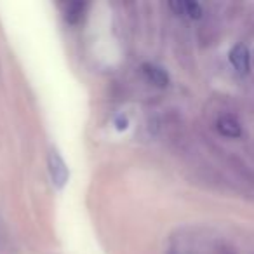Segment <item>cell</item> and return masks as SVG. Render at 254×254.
I'll return each instance as SVG.
<instances>
[{"mask_svg":"<svg viewBox=\"0 0 254 254\" xmlns=\"http://www.w3.org/2000/svg\"><path fill=\"white\" fill-rule=\"evenodd\" d=\"M216 129L221 136L230 139H239L242 136V124L239 122L235 115L232 113H223L218 120H216Z\"/></svg>","mask_w":254,"mask_h":254,"instance_id":"6da1fadb","label":"cell"},{"mask_svg":"<svg viewBox=\"0 0 254 254\" xmlns=\"http://www.w3.org/2000/svg\"><path fill=\"white\" fill-rule=\"evenodd\" d=\"M230 63L233 64L239 73H247L251 68V56L249 51L244 44H237L232 51H230Z\"/></svg>","mask_w":254,"mask_h":254,"instance_id":"277c9868","label":"cell"},{"mask_svg":"<svg viewBox=\"0 0 254 254\" xmlns=\"http://www.w3.org/2000/svg\"><path fill=\"white\" fill-rule=\"evenodd\" d=\"M171 9H174L176 14L181 16H188L191 19H200L202 14H204V9L198 2H191V0H187V2H171Z\"/></svg>","mask_w":254,"mask_h":254,"instance_id":"5b68a950","label":"cell"},{"mask_svg":"<svg viewBox=\"0 0 254 254\" xmlns=\"http://www.w3.org/2000/svg\"><path fill=\"white\" fill-rule=\"evenodd\" d=\"M87 11V2H70L64 7V19L70 25H78Z\"/></svg>","mask_w":254,"mask_h":254,"instance_id":"8992f818","label":"cell"},{"mask_svg":"<svg viewBox=\"0 0 254 254\" xmlns=\"http://www.w3.org/2000/svg\"><path fill=\"white\" fill-rule=\"evenodd\" d=\"M49 173L51 180L58 188H63L68 181V167L64 164V160L61 159V155L58 152H51L49 155Z\"/></svg>","mask_w":254,"mask_h":254,"instance_id":"7a4b0ae2","label":"cell"},{"mask_svg":"<svg viewBox=\"0 0 254 254\" xmlns=\"http://www.w3.org/2000/svg\"><path fill=\"white\" fill-rule=\"evenodd\" d=\"M141 73H143V77L150 82V84L157 85V87H167V85H169V82H171L167 71L164 70V68L153 64V63L141 64Z\"/></svg>","mask_w":254,"mask_h":254,"instance_id":"3957f363","label":"cell"}]
</instances>
